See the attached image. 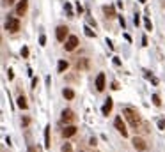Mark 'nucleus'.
Here are the masks:
<instances>
[{"instance_id":"1","label":"nucleus","mask_w":165,"mask_h":152,"mask_svg":"<svg viewBox=\"0 0 165 152\" xmlns=\"http://www.w3.org/2000/svg\"><path fill=\"white\" fill-rule=\"evenodd\" d=\"M123 115H124V119L130 122L132 127H139V126H140V117H139V113L135 112L133 108H124Z\"/></svg>"},{"instance_id":"2","label":"nucleus","mask_w":165,"mask_h":152,"mask_svg":"<svg viewBox=\"0 0 165 152\" xmlns=\"http://www.w3.org/2000/svg\"><path fill=\"white\" fill-rule=\"evenodd\" d=\"M5 29H7L9 32H18V30H20V20H18V18L9 16L7 21H5Z\"/></svg>"},{"instance_id":"3","label":"nucleus","mask_w":165,"mask_h":152,"mask_svg":"<svg viewBox=\"0 0 165 152\" xmlns=\"http://www.w3.org/2000/svg\"><path fill=\"white\" fill-rule=\"evenodd\" d=\"M114 126H115V129L121 133L124 138L128 136V131H126V126H124V122H123V117H115V120H114Z\"/></svg>"},{"instance_id":"4","label":"nucleus","mask_w":165,"mask_h":152,"mask_svg":"<svg viewBox=\"0 0 165 152\" xmlns=\"http://www.w3.org/2000/svg\"><path fill=\"white\" fill-rule=\"evenodd\" d=\"M76 46H78V37H76V35H69V37L66 39V44H64L66 51H73Z\"/></svg>"},{"instance_id":"5","label":"nucleus","mask_w":165,"mask_h":152,"mask_svg":"<svg viewBox=\"0 0 165 152\" xmlns=\"http://www.w3.org/2000/svg\"><path fill=\"white\" fill-rule=\"evenodd\" d=\"M132 143H133V147L137 149L139 152H144L146 149H147V145H146V142L142 140V138H139V136H135L133 140H132Z\"/></svg>"},{"instance_id":"6","label":"nucleus","mask_w":165,"mask_h":152,"mask_svg":"<svg viewBox=\"0 0 165 152\" xmlns=\"http://www.w3.org/2000/svg\"><path fill=\"white\" fill-rule=\"evenodd\" d=\"M68 27H64V25H61V27H57V41H61V42H64L66 41V37H68Z\"/></svg>"},{"instance_id":"7","label":"nucleus","mask_w":165,"mask_h":152,"mask_svg":"<svg viewBox=\"0 0 165 152\" xmlns=\"http://www.w3.org/2000/svg\"><path fill=\"white\" fill-rule=\"evenodd\" d=\"M27 7H29V2H27V0H20L18 5H16V14H18V16H23V14L27 12Z\"/></svg>"},{"instance_id":"8","label":"nucleus","mask_w":165,"mask_h":152,"mask_svg":"<svg viewBox=\"0 0 165 152\" xmlns=\"http://www.w3.org/2000/svg\"><path fill=\"white\" fill-rule=\"evenodd\" d=\"M96 90L98 92L105 90V73H100L96 76Z\"/></svg>"},{"instance_id":"9","label":"nucleus","mask_w":165,"mask_h":152,"mask_svg":"<svg viewBox=\"0 0 165 152\" xmlns=\"http://www.w3.org/2000/svg\"><path fill=\"white\" fill-rule=\"evenodd\" d=\"M75 120V113L71 110H64L62 112V122H66V124H69V122Z\"/></svg>"},{"instance_id":"10","label":"nucleus","mask_w":165,"mask_h":152,"mask_svg":"<svg viewBox=\"0 0 165 152\" xmlns=\"http://www.w3.org/2000/svg\"><path fill=\"white\" fill-rule=\"evenodd\" d=\"M76 69L78 71H87L89 69V59H80L76 62Z\"/></svg>"},{"instance_id":"11","label":"nucleus","mask_w":165,"mask_h":152,"mask_svg":"<svg viewBox=\"0 0 165 152\" xmlns=\"http://www.w3.org/2000/svg\"><path fill=\"white\" fill-rule=\"evenodd\" d=\"M75 133H76V127H75V126H66V127L62 129V136H64V138H69Z\"/></svg>"},{"instance_id":"12","label":"nucleus","mask_w":165,"mask_h":152,"mask_svg":"<svg viewBox=\"0 0 165 152\" xmlns=\"http://www.w3.org/2000/svg\"><path fill=\"white\" fill-rule=\"evenodd\" d=\"M112 106H114V103H112V99L108 97V99L105 101V104H103V110H101V112H103V115H108V113L112 112Z\"/></svg>"},{"instance_id":"13","label":"nucleus","mask_w":165,"mask_h":152,"mask_svg":"<svg viewBox=\"0 0 165 152\" xmlns=\"http://www.w3.org/2000/svg\"><path fill=\"white\" fill-rule=\"evenodd\" d=\"M44 147L50 149V126L44 127Z\"/></svg>"},{"instance_id":"14","label":"nucleus","mask_w":165,"mask_h":152,"mask_svg":"<svg viewBox=\"0 0 165 152\" xmlns=\"http://www.w3.org/2000/svg\"><path fill=\"white\" fill-rule=\"evenodd\" d=\"M103 11H105V14H107L108 18H114V16H115V11H114V7H112V5H105V7H103Z\"/></svg>"},{"instance_id":"15","label":"nucleus","mask_w":165,"mask_h":152,"mask_svg":"<svg viewBox=\"0 0 165 152\" xmlns=\"http://www.w3.org/2000/svg\"><path fill=\"white\" fill-rule=\"evenodd\" d=\"M16 101H18V106H20L21 110H27V99H25V96H20Z\"/></svg>"},{"instance_id":"16","label":"nucleus","mask_w":165,"mask_h":152,"mask_svg":"<svg viewBox=\"0 0 165 152\" xmlns=\"http://www.w3.org/2000/svg\"><path fill=\"white\" fill-rule=\"evenodd\" d=\"M68 67H69V64H68L66 60H61V62H59V66H57V71H59V73H64Z\"/></svg>"},{"instance_id":"17","label":"nucleus","mask_w":165,"mask_h":152,"mask_svg":"<svg viewBox=\"0 0 165 152\" xmlns=\"http://www.w3.org/2000/svg\"><path fill=\"white\" fill-rule=\"evenodd\" d=\"M62 96H64L66 99H73V97H75V92H73L71 89H64V90H62Z\"/></svg>"},{"instance_id":"18","label":"nucleus","mask_w":165,"mask_h":152,"mask_svg":"<svg viewBox=\"0 0 165 152\" xmlns=\"http://www.w3.org/2000/svg\"><path fill=\"white\" fill-rule=\"evenodd\" d=\"M61 152H73L71 143H64V145H62V149H61Z\"/></svg>"},{"instance_id":"19","label":"nucleus","mask_w":165,"mask_h":152,"mask_svg":"<svg viewBox=\"0 0 165 152\" xmlns=\"http://www.w3.org/2000/svg\"><path fill=\"white\" fill-rule=\"evenodd\" d=\"M153 104H155V106H160V104H162L160 96H158V94H153Z\"/></svg>"},{"instance_id":"20","label":"nucleus","mask_w":165,"mask_h":152,"mask_svg":"<svg viewBox=\"0 0 165 152\" xmlns=\"http://www.w3.org/2000/svg\"><path fill=\"white\" fill-rule=\"evenodd\" d=\"M144 23H146V29H147V30H153V23H151V20H149V18H146Z\"/></svg>"},{"instance_id":"21","label":"nucleus","mask_w":165,"mask_h":152,"mask_svg":"<svg viewBox=\"0 0 165 152\" xmlns=\"http://www.w3.org/2000/svg\"><path fill=\"white\" fill-rule=\"evenodd\" d=\"M85 35H87V37H94V32L91 30L89 27H85Z\"/></svg>"},{"instance_id":"22","label":"nucleus","mask_w":165,"mask_h":152,"mask_svg":"<svg viewBox=\"0 0 165 152\" xmlns=\"http://www.w3.org/2000/svg\"><path fill=\"white\" fill-rule=\"evenodd\" d=\"M21 57H29V48H21Z\"/></svg>"},{"instance_id":"23","label":"nucleus","mask_w":165,"mask_h":152,"mask_svg":"<svg viewBox=\"0 0 165 152\" xmlns=\"http://www.w3.org/2000/svg\"><path fill=\"white\" fill-rule=\"evenodd\" d=\"M39 44H41V46H44V44H46V37H44V35H41V37H39Z\"/></svg>"},{"instance_id":"24","label":"nucleus","mask_w":165,"mask_h":152,"mask_svg":"<svg viewBox=\"0 0 165 152\" xmlns=\"http://www.w3.org/2000/svg\"><path fill=\"white\" fill-rule=\"evenodd\" d=\"M158 127H160V129H163V127H165V122L163 120H158Z\"/></svg>"},{"instance_id":"25","label":"nucleus","mask_w":165,"mask_h":152,"mask_svg":"<svg viewBox=\"0 0 165 152\" xmlns=\"http://www.w3.org/2000/svg\"><path fill=\"white\" fill-rule=\"evenodd\" d=\"M37 87V78H32V89Z\"/></svg>"},{"instance_id":"26","label":"nucleus","mask_w":165,"mask_h":152,"mask_svg":"<svg viewBox=\"0 0 165 152\" xmlns=\"http://www.w3.org/2000/svg\"><path fill=\"white\" fill-rule=\"evenodd\" d=\"M7 78H9V80H12V78H14V74H12V71H7Z\"/></svg>"},{"instance_id":"27","label":"nucleus","mask_w":165,"mask_h":152,"mask_svg":"<svg viewBox=\"0 0 165 152\" xmlns=\"http://www.w3.org/2000/svg\"><path fill=\"white\" fill-rule=\"evenodd\" d=\"M4 4H9V5H11V4H14V2H12V0H5Z\"/></svg>"},{"instance_id":"28","label":"nucleus","mask_w":165,"mask_h":152,"mask_svg":"<svg viewBox=\"0 0 165 152\" xmlns=\"http://www.w3.org/2000/svg\"><path fill=\"white\" fill-rule=\"evenodd\" d=\"M29 152H36V149H34V147H30V149H29Z\"/></svg>"}]
</instances>
